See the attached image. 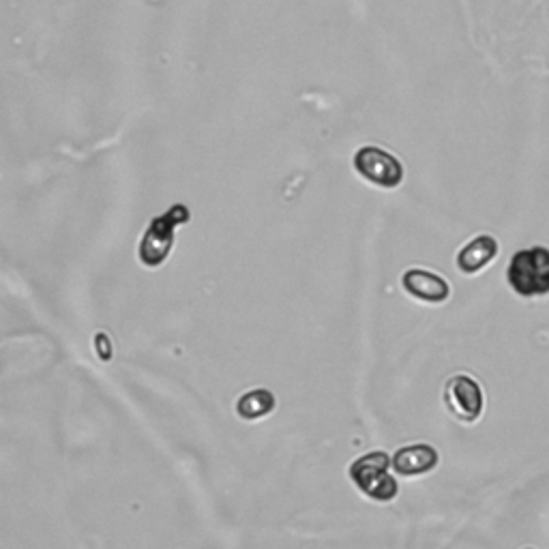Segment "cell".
I'll return each mask as SVG.
<instances>
[{"instance_id": "1", "label": "cell", "mask_w": 549, "mask_h": 549, "mask_svg": "<svg viewBox=\"0 0 549 549\" xmlns=\"http://www.w3.org/2000/svg\"><path fill=\"white\" fill-rule=\"evenodd\" d=\"M391 470L393 457L384 451H372L354 459L348 468V477L365 498L387 504L399 494V481Z\"/></svg>"}, {"instance_id": "2", "label": "cell", "mask_w": 549, "mask_h": 549, "mask_svg": "<svg viewBox=\"0 0 549 549\" xmlns=\"http://www.w3.org/2000/svg\"><path fill=\"white\" fill-rule=\"evenodd\" d=\"M191 219V213L185 204H174L170 209L155 217L151 224H148L140 247H138V258L148 269H157L163 262H166L172 254L174 247V236L176 230L185 226Z\"/></svg>"}, {"instance_id": "3", "label": "cell", "mask_w": 549, "mask_h": 549, "mask_svg": "<svg viewBox=\"0 0 549 549\" xmlns=\"http://www.w3.org/2000/svg\"><path fill=\"white\" fill-rule=\"evenodd\" d=\"M507 281L515 294L526 299L549 294V249L530 247L517 251L507 269Z\"/></svg>"}, {"instance_id": "4", "label": "cell", "mask_w": 549, "mask_h": 549, "mask_svg": "<svg viewBox=\"0 0 549 549\" xmlns=\"http://www.w3.org/2000/svg\"><path fill=\"white\" fill-rule=\"evenodd\" d=\"M354 170L382 189H395L404 181V166L395 155L378 146H363L354 155Z\"/></svg>"}, {"instance_id": "5", "label": "cell", "mask_w": 549, "mask_h": 549, "mask_svg": "<svg viewBox=\"0 0 549 549\" xmlns=\"http://www.w3.org/2000/svg\"><path fill=\"white\" fill-rule=\"evenodd\" d=\"M444 406L457 421L474 423L481 419L485 408V395L481 384L472 376L457 374L444 384Z\"/></svg>"}, {"instance_id": "6", "label": "cell", "mask_w": 549, "mask_h": 549, "mask_svg": "<svg viewBox=\"0 0 549 549\" xmlns=\"http://www.w3.org/2000/svg\"><path fill=\"white\" fill-rule=\"evenodd\" d=\"M402 288L406 290V294L412 296V299L429 305H440L444 301H449L451 296L449 281L440 277L438 273L425 269H408L402 277Z\"/></svg>"}, {"instance_id": "7", "label": "cell", "mask_w": 549, "mask_h": 549, "mask_svg": "<svg viewBox=\"0 0 549 549\" xmlns=\"http://www.w3.org/2000/svg\"><path fill=\"white\" fill-rule=\"evenodd\" d=\"M393 457V470L397 477L404 479H417L423 477V474H429L432 470H436L440 455L438 451L432 447V444H408V447L397 449Z\"/></svg>"}, {"instance_id": "8", "label": "cell", "mask_w": 549, "mask_h": 549, "mask_svg": "<svg viewBox=\"0 0 549 549\" xmlns=\"http://www.w3.org/2000/svg\"><path fill=\"white\" fill-rule=\"evenodd\" d=\"M498 256V241L494 236L481 234L474 236L457 254V269L464 275H477L487 264H492Z\"/></svg>"}, {"instance_id": "9", "label": "cell", "mask_w": 549, "mask_h": 549, "mask_svg": "<svg viewBox=\"0 0 549 549\" xmlns=\"http://www.w3.org/2000/svg\"><path fill=\"white\" fill-rule=\"evenodd\" d=\"M277 399L269 389H251L236 402V414L243 421H260L275 412Z\"/></svg>"}, {"instance_id": "10", "label": "cell", "mask_w": 549, "mask_h": 549, "mask_svg": "<svg viewBox=\"0 0 549 549\" xmlns=\"http://www.w3.org/2000/svg\"><path fill=\"white\" fill-rule=\"evenodd\" d=\"M95 341H97V354H99V359H101V361H110V359H112V344H110V337H108V335H103V333H99V335L95 337Z\"/></svg>"}, {"instance_id": "11", "label": "cell", "mask_w": 549, "mask_h": 549, "mask_svg": "<svg viewBox=\"0 0 549 549\" xmlns=\"http://www.w3.org/2000/svg\"><path fill=\"white\" fill-rule=\"evenodd\" d=\"M528 549H532V547H528Z\"/></svg>"}]
</instances>
